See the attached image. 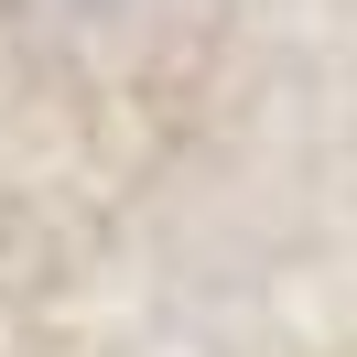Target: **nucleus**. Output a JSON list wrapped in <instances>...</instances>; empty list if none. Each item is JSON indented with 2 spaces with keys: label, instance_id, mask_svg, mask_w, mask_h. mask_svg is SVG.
<instances>
[{
  "label": "nucleus",
  "instance_id": "obj_1",
  "mask_svg": "<svg viewBox=\"0 0 357 357\" xmlns=\"http://www.w3.org/2000/svg\"><path fill=\"white\" fill-rule=\"evenodd\" d=\"M357 292V0H0V347Z\"/></svg>",
  "mask_w": 357,
  "mask_h": 357
},
{
  "label": "nucleus",
  "instance_id": "obj_2",
  "mask_svg": "<svg viewBox=\"0 0 357 357\" xmlns=\"http://www.w3.org/2000/svg\"><path fill=\"white\" fill-rule=\"evenodd\" d=\"M0 357H357V292L260 303V314H174V325H87Z\"/></svg>",
  "mask_w": 357,
  "mask_h": 357
}]
</instances>
